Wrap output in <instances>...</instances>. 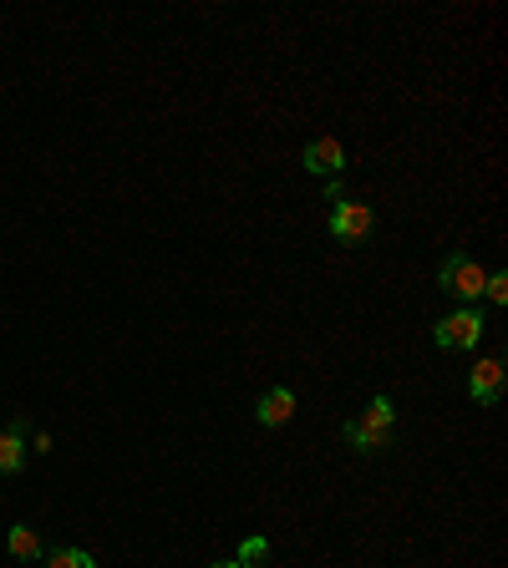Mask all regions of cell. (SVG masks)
Wrapping results in <instances>:
<instances>
[{
  "label": "cell",
  "instance_id": "1",
  "mask_svg": "<svg viewBox=\"0 0 508 568\" xmlns=\"http://www.w3.org/2000/svg\"><path fill=\"white\" fill-rule=\"evenodd\" d=\"M391 426H397V406H391V397H372V406H366L356 422L341 426V436H346L362 457H376V452L391 447Z\"/></svg>",
  "mask_w": 508,
  "mask_h": 568
},
{
  "label": "cell",
  "instance_id": "2",
  "mask_svg": "<svg viewBox=\"0 0 508 568\" xmlns=\"http://www.w3.org/2000/svg\"><path fill=\"white\" fill-rule=\"evenodd\" d=\"M483 279H488V269H478V259L463 254V249H453L448 259H442V269H438V285L448 294H457L463 304H478L483 300Z\"/></svg>",
  "mask_w": 508,
  "mask_h": 568
},
{
  "label": "cell",
  "instance_id": "3",
  "mask_svg": "<svg viewBox=\"0 0 508 568\" xmlns=\"http://www.w3.org/2000/svg\"><path fill=\"white\" fill-rule=\"evenodd\" d=\"M483 315H478V304H463V310H453L448 320H438L432 325V341L442 345V350H473V345L483 341Z\"/></svg>",
  "mask_w": 508,
  "mask_h": 568
},
{
  "label": "cell",
  "instance_id": "4",
  "mask_svg": "<svg viewBox=\"0 0 508 568\" xmlns=\"http://www.w3.org/2000/svg\"><path fill=\"white\" fill-rule=\"evenodd\" d=\"M372 224H376V213H372V203H362V199H341L331 209V234L341 238V244H362V238L372 234Z\"/></svg>",
  "mask_w": 508,
  "mask_h": 568
},
{
  "label": "cell",
  "instance_id": "5",
  "mask_svg": "<svg viewBox=\"0 0 508 568\" xmlns=\"http://www.w3.org/2000/svg\"><path fill=\"white\" fill-rule=\"evenodd\" d=\"M300 163H306V172H316V178H341L346 163H351V153H346L341 137H316V143H306Z\"/></svg>",
  "mask_w": 508,
  "mask_h": 568
},
{
  "label": "cell",
  "instance_id": "6",
  "mask_svg": "<svg viewBox=\"0 0 508 568\" xmlns=\"http://www.w3.org/2000/svg\"><path fill=\"white\" fill-rule=\"evenodd\" d=\"M468 397L478 401V406H494V401L504 397V360L488 356V360H478V366H473V376H468Z\"/></svg>",
  "mask_w": 508,
  "mask_h": 568
},
{
  "label": "cell",
  "instance_id": "7",
  "mask_svg": "<svg viewBox=\"0 0 508 568\" xmlns=\"http://www.w3.org/2000/svg\"><path fill=\"white\" fill-rule=\"evenodd\" d=\"M254 416H259V426H285L295 416V391H290V386H275V391H265V397H259V406H254Z\"/></svg>",
  "mask_w": 508,
  "mask_h": 568
},
{
  "label": "cell",
  "instance_id": "8",
  "mask_svg": "<svg viewBox=\"0 0 508 568\" xmlns=\"http://www.w3.org/2000/svg\"><path fill=\"white\" fill-rule=\"evenodd\" d=\"M21 467H26V426L11 422L0 432V472L11 477V472H21Z\"/></svg>",
  "mask_w": 508,
  "mask_h": 568
},
{
  "label": "cell",
  "instance_id": "9",
  "mask_svg": "<svg viewBox=\"0 0 508 568\" xmlns=\"http://www.w3.org/2000/svg\"><path fill=\"white\" fill-rule=\"evenodd\" d=\"M11 554L21 558V564H31V558H46V548H41V538H36V528H31V523H15V528H11Z\"/></svg>",
  "mask_w": 508,
  "mask_h": 568
},
{
  "label": "cell",
  "instance_id": "10",
  "mask_svg": "<svg viewBox=\"0 0 508 568\" xmlns=\"http://www.w3.org/2000/svg\"><path fill=\"white\" fill-rule=\"evenodd\" d=\"M46 568H97V558L87 554V548H52Z\"/></svg>",
  "mask_w": 508,
  "mask_h": 568
},
{
  "label": "cell",
  "instance_id": "11",
  "mask_svg": "<svg viewBox=\"0 0 508 568\" xmlns=\"http://www.w3.org/2000/svg\"><path fill=\"white\" fill-rule=\"evenodd\" d=\"M483 294H488L494 304H508V275L504 269H494V275L483 279Z\"/></svg>",
  "mask_w": 508,
  "mask_h": 568
},
{
  "label": "cell",
  "instance_id": "12",
  "mask_svg": "<svg viewBox=\"0 0 508 568\" xmlns=\"http://www.w3.org/2000/svg\"><path fill=\"white\" fill-rule=\"evenodd\" d=\"M269 554V543L265 538H244V548H240V564L250 568V564H259V558Z\"/></svg>",
  "mask_w": 508,
  "mask_h": 568
},
{
  "label": "cell",
  "instance_id": "13",
  "mask_svg": "<svg viewBox=\"0 0 508 568\" xmlns=\"http://www.w3.org/2000/svg\"><path fill=\"white\" fill-rule=\"evenodd\" d=\"M209 568H244L240 558H219V564H209Z\"/></svg>",
  "mask_w": 508,
  "mask_h": 568
}]
</instances>
